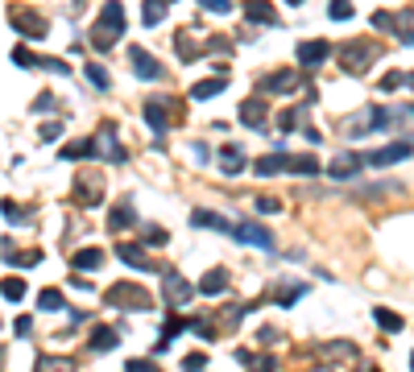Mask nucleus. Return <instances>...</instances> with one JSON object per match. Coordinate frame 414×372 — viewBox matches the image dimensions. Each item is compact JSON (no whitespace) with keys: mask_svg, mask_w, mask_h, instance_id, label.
Wrapping results in <instances>:
<instances>
[{"mask_svg":"<svg viewBox=\"0 0 414 372\" xmlns=\"http://www.w3.org/2000/svg\"><path fill=\"white\" fill-rule=\"evenodd\" d=\"M120 33H124V4L120 0H104L100 4V21L91 25V46L95 50H112Z\"/></svg>","mask_w":414,"mask_h":372,"instance_id":"nucleus-1","label":"nucleus"},{"mask_svg":"<svg viewBox=\"0 0 414 372\" xmlns=\"http://www.w3.org/2000/svg\"><path fill=\"white\" fill-rule=\"evenodd\" d=\"M104 302H108V306H120V311H149V306H153L149 294H145L141 286H133V282L108 286V290H104Z\"/></svg>","mask_w":414,"mask_h":372,"instance_id":"nucleus-2","label":"nucleus"},{"mask_svg":"<svg viewBox=\"0 0 414 372\" xmlns=\"http://www.w3.org/2000/svg\"><path fill=\"white\" fill-rule=\"evenodd\" d=\"M70 195H75L79 207H100V203H104V174H100V170H79Z\"/></svg>","mask_w":414,"mask_h":372,"instance_id":"nucleus-3","label":"nucleus"},{"mask_svg":"<svg viewBox=\"0 0 414 372\" xmlns=\"http://www.w3.org/2000/svg\"><path fill=\"white\" fill-rule=\"evenodd\" d=\"M162 298H166L170 311H178V306H187V302L195 298V286H191L178 269H166V277H162Z\"/></svg>","mask_w":414,"mask_h":372,"instance_id":"nucleus-4","label":"nucleus"},{"mask_svg":"<svg viewBox=\"0 0 414 372\" xmlns=\"http://www.w3.org/2000/svg\"><path fill=\"white\" fill-rule=\"evenodd\" d=\"M373 58H377V46H373V41H348V46L340 50V66L352 70V75H361Z\"/></svg>","mask_w":414,"mask_h":372,"instance_id":"nucleus-5","label":"nucleus"},{"mask_svg":"<svg viewBox=\"0 0 414 372\" xmlns=\"http://www.w3.org/2000/svg\"><path fill=\"white\" fill-rule=\"evenodd\" d=\"M8 21H12V29L17 33H25V37H46V17H37V12H29V8H21V4H12L8 8Z\"/></svg>","mask_w":414,"mask_h":372,"instance_id":"nucleus-6","label":"nucleus"},{"mask_svg":"<svg viewBox=\"0 0 414 372\" xmlns=\"http://www.w3.org/2000/svg\"><path fill=\"white\" fill-rule=\"evenodd\" d=\"M129 66H133V75H137V79H145V83L162 79V62H158L145 46H133V50H129Z\"/></svg>","mask_w":414,"mask_h":372,"instance_id":"nucleus-7","label":"nucleus"},{"mask_svg":"<svg viewBox=\"0 0 414 372\" xmlns=\"http://www.w3.org/2000/svg\"><path fill=\"white\" fill-rule=\"evenodd\" d=\"M228 236L241 240V244H249V248H274V232L261 228V224H232Z\"/></svg>","mask_w":414,"mask_h":372,"instance_id":"nucleus-8","label":"nucleus"},{"mask_svg":"<svg viewBox=\"0 0 414 372\" xmlns=\"http://www.w3.org/2000/svg\"><path fill=\"white\" fill-rule=\"evenodd\" d=\"M95 153L104 157V161H112V166H120L129 153H124V145L116 141V133H112V124H104L100 133H95Z\"/></svg>","mask_w":414,"mask_h":372,"instance_id":"nucleus-9","label":"nucleus"},{"mask_svg":"<svg viewBox=\"0 0 414 372\" xmlns=\"http://www.w3.org/2000/svg\"><path fill=\"white\" fill-rule=\"evenodd\" d=\"M166 104H170V99H166V95H149V99H145V120H149V128H153V133H158V137H162V133H166V128H170V120H174V116H170V108H166Z\"/></svg>","mask_w":414,"mask_h":372,"instance_id":"nucleus-10","label":"nucleus"},{"mask_svg":"<svg viewBox=\"0 0 414 372\" xmlns=\"http://www.w3.org/2000/svg\"><path fill=\"white\" fill-rule=\"evenodd\" d=\"M299 83H303V75H299V70H278V75H265L257 87H261L265 95H286V91H294Z\"/></svg>","mask_w":414,"mask_h":372,"instance_id":"nucleus-11","label":"nucleus"},{"mask_svg":"<svg viewBox=\"0 0 414 372\" xmlns=\"http://www.w3.org/2000/svg\"><path fill=\"white\" fill-rule=\"evenodd\" d=\"M406 157H411V141H394L386 149L365 153V166H394V161H406Z\"/></svg>","mask_w":414,"mask_h":372,"instance_id":"nucleus-12","label":"nucleus"},{"mask_svg":"<svg viewBox=\"0 0 414 372\" xmlns=\"http://www.w3.org/2000/svg\"><path fill=\"white\" fill-rule=\"evenodd\" d=\"M253 170H257L261 178H274V174H286V170H290V157H286V145L278 141V149H274V153H261Z\"/></svg>","mask_w":414,"mask_h":372,"instance_id":"nucleus-13","label":"nucleus"},{"mask_svg":"<svg viewBox=\"0 0 414 372\" xmlns=\"http://www.w3.org/2000/svg\"><path fill=\"white\" fill-rule=\"evenodd\" d=\"M299 66H319L328 54H332V41H323V37H311V41H299Z\"/></svg>","mask_w":414,"mask_h":372,"instance_id":"nucleus-14","label":"nucleus"},{"mask_svg":"<svg viewBox=\"0 0 414 372\" xmlns=\"http://www.w3.org/2000/svg\"><path fill=\"white\" fill-rule=\"evenodd\" d=\"M236 116H241V124H245V128H265V120H270V108H265V104L253 95V99H245V104H241V112H236Z\"/></svg>","mask_w":414,"mask_h":372,"instance_id":"nucleus-15","label":"nucleus"},{"mask_svg":"<svg viewBox=\"0 0 414 372\" xmlns=\"http://www.w3.org/2000/svg\"><path fill=\"white\" fill-rule=\"evenodd\" d=\"M357 170H365V153H336L332 166H328L332 178H352Z\"/></svg>","mask_w":414,"mask_h":372,"instance_id":"nucleus-16","label":"nucleus"},{"mask_svg":"<svg viewBox=\"0 0 414 372\" xmlns=\"http://www.w3.org/2000/svg\"><path fill=\"white\" fill-rule=\"evenodd\" d=\"M133 224H137V207H133V199H120L112 207V215H108V232H124Z\"/></svg>","mask_w":414,"mask_h":372,"instance_id":"nucleus-17","label":"nucleus"},{"mask_svg":"<svg viewBox=\"0 0 414 372\" xmlns=\"http://www.w3.org/2000/svg\"><path fill=\"white\" fill-rule=\"evenodd\" d=\"M58 157H62V161H87V157H95V137H83V141L62 145Z\"/></svg>","mask_w":414,"mask_h":372,"instance_id":"nucleus-18","label":"nucleus"},{"mask_svg":"<svg viewBox=\"0 0 414 372\" xmlns=\"http://www.w3.org/2000/svg\"><path fill=\"white\" fill-rule=\"evenodd\" d=\"M245 17L253 25H278V12H274L270 0H245Z\"/></svg>","mask_w":414,"mask_h":372,"instance_id":"nucleus-19","label":"nucleus"},{"mask_svg":"<svg viewBox=\"0 0 414 372\" xmlns=\"http://www.w3.org/2000/svg\"><path fill=\"white\" fill-rule=\"evenodd\" d=\"M228 290V273L224 269H211L207 277H199V286H195V294H203V298H216V294H224Z\"/></svg>","mask_w":414,"mask_h":372,"instance_id":"nucleus-20","label":"nucleus"},{"mask_svg":"<svg viewBox=\"0 0 414 372\" xmlns=\"http://www.w3.org/2000/svg\"><path fill=\"white\" fill-rule=\"evenodd\" d=\"M116 257H120L124 265H133V269H158V265L145 257V248H141V244H120V248H116Z\"/></svg>","mask_w":414,"mask_h":372,"instance_id":"nucleus-21","label":"nucleus"},{"mask_svg":"<svg viewBox=\"0 0 414 372\" xmlns=\"http://www.w3.org/2000/svg\"><path fill=\"white\" fill-rule=\"evenodd\" d=\"M104 265V248H79L75 257H70V269H79V273H91V269H100Z\"/></svg>","mask_w":414,"mask_h":372,"instance_id":"nucleus-22","label":"nucleus"},{"mask_svg":"<svg viewBox=\"0 0 414 372\" xmlns=\"http://www.w3.org/2000/svg\"><path fill=\"white\" fill-rule=\"evenodd\" d=\"M303 294H307V286H299V282H286V286H274V290H270V298H274L278 306H294Z\"/></svg>","mask_w":414,"mask_h":372,"instance_id":"nucleus-23","label":"nucleus"},{"mask_svg":"<svg viewBox=\"0 0 414 372\" xmlns=\"http://www.w3.org/2000/svg\"><path fill=\"white\" fill-rule=\"evenodd\" d=\"M228 87V75H216V79H203V83H195L191 87V99H211V95H220Z\"/></svg>","mask_w":414,"mask_h":372,"instance_id":"nucleus-24","label":"nucleus"},{"mask_svg":"<svg viewBox=\"0 0 414 372\" xmlns=\"http://www.w3.org/2000/svg\"><path fill=\"white\" fill-rule=\"evenodd\" d=\"M220 166H224V174H241L245 170V149L241 145H224L220 149Z\"/></svg>","mask_w":414,"mask_h":372,"instance_id":"nucleus-25","label":"nucleus"},{"mask_svg":"<svg viewBox=\"0 0 414 372\" xmlns=\"http://www.w3.org/2000/svg\"><path fill=\"white\" fill-rule=\"evenodd\" d=\"M191 224L195 228H216V232H232V219L216 215V211H191Z\"/></svg>","mask_w":414,"mask_h":372,"instance_id":"nucleus-26","label":"nucleus"},{"mask_svg":"<svg viewBox=\"0 0 414 372\" xmlns=\"http://www.w3.org/2000/svg\"><path fill=\"white\" fill-rule=\"evenodd\" d=\"M87 344H91V352H112V348H116V344H120V335H116V331H112V327H95V331H91V340H87Z\"/></svg>","mask_w":414,"mask_h":372,"instance_id":"nucleus-27","label":"nucleus"},{"mask_svg":"<svg viewBox=\"0 0 414 372\" xmlns=\"http://www.w3.org/2000/svg\"><path fill=\"white\" fill-rule=\"evenodd\" d=\"M166 12H170V4H166V0H145V8H141V21L153 29V25H162V21H166Z\"/></svg>","mask_w":414,"mask_h":372,"instance_id":"nucleus-28","label":"nucleus"},{"mask_svg":"<svg viewBox=\"0 0 414 372\" xmlns=\"http://www.w3.org/2000/svg\"><path fill=\"white\" fill-rule=\"evenodd\" d=\"M0 215H4L8 224H29V219H33V207H17L12 199H4V203H0Z\"/></svg>","mask_w":414,"mask_h":372,"instance_id":"nucleus-29","label":"nucleus"},{"mask_svg":"<svg viewBox=\"0 0 414 372\" xmlns=\"http://www.w3.org/2000/svg\"><path fill=\"white\" fill-rule=\"evenodd\" d=\"M290 174H299V178H315V174H319V161H315L311 153H303V157H290Z\"/></svg>","mask_w":414,"mask_h":372,"instance_id":"nucleus-30","label":"nucleus"},{"mask_svg":"<svg viewBox=\"0 0 414 372\" xmlns=\"http://www.w3.org/2000/svg\"><path fill=\"white\" fill-rule=\"evenodd\" d=\"M373 319H377V327L382 331H402L406 323H402V315H394V311H386V306H377L373 311Z\"/></svg>","mask_w":414,"mask_h":372,"instance_id":"nucleus-31","label":"nucleus"},{"mask_svg":"<svg viewBox=\"0 0 414 372\" xmlns=\"http://www.w3.org/2000/svg\"><path fill=\"white\" fill-rule=\"evenodd\" d=\"M174 50H178V58H182V62L199 58V46L191 41V33H178V37H174Z\"/></svg>","mask_w":414,"mask_h":372,"instance_id":"nucleus-32","label":"nucleus"},{"mask_svg":"<svg viewBox=\"0 0 414 372\" xmlns=\"http://www.w3.org/2000/svg\"><path fill=\"white\" fill-rule=\"evenodd\" d=\"M83 70H87V83H91V87H100V91H108V83H112V79H108V70H104L100 62H87Z\"/></svg>","mask_w":414,"mask_h":372,"instance_id":"nucleus-33","label":"nucleus"},{"mask_svg":"<svg viewBox=\"0 0 414 372\" xmlns=\"http://www.w3.org/2000/svg\"><path fill=\"white\" fill-rule=\"evenodd\" d=\"M0 294H4L8 302H21V298H25V282H21V277H4V282H0Z\"/></svg>","mask_w":414,"mask_h":372,"instance_id":"nucleus-34","label":"nucleus"},{"mask_svg":"<svg viewBox=\"0 0 414 372\" xmlns=\"http://www.w3.org/2000/svg\"><path fill=\"white\" fill-rule=\"evenodd\" d=\"M352 12H357L352 0H332V4H328V17H332V21H348Z\"/></svg>","mask_w":414,"mask_h":372,"instance_id":"nucleus-35","label":"nucleus"},{"mask_svg":"<svg viewBox=\"0 0 414 372\" xmlns=\"http://www.w3.org/2000/svg\"><path fill=\"white\" fill-rule=\"evenodd\" d=\"M37 306H41V311H62V294H58V290H41V294H37Z\"/></svg>","mask_w":414,"mask_h":372,"instance_id":"nucleus-36","label":"nucleus"},{"mask_svg":"<svg viewBox=\"0 0 414 372\" xmlns=\"http://www.w3.org/2000/svg\"><path fill=\"white\" fill-rule=\"evenodd\" d=\"M4 257H8L12 265H37V261H41V253H37V248H29V253H12V248H8Z\"/></svg>","mask_w":414,"mask_h":372,"instance_id":"nucleus-37","label":"nucleus"},{"mask_svg":"<svg viewBox=\"0 0 414 372\" xmlns=\"http://www.w3.org/2000/svg\"><path fill=\"white\" fill-rule=\"evenodd\" d=\"M299 120H303V112H299V108H290V112H282V116H278V128H282V133H294V124H299Z\"/></svg>","mask_w":414,"mask_h":372,"instance_id":"nucleus-38","label":"nucleus"},{"mask_svg":"<svg viewBox=\"0 0 414 372\" xmlns=\"http://www.w3.org/2000/svg\"><path fill=\"white\" fill-rule=\"evenodd\" d=\"M166 240H170V232H166V228H145V244H149V248H162Z\"/></svg>","mask_w":414,"mask_h":372,"instance_id":"nucleus-39","label":"nucleus"},{"mask_svg":"<svg viewBox=\"0 0 414 372\" xmlns=\"http://www.w3.org/2000/svg\"><path fill=\"white\" fill-rule=\"evenodd\" d=\"M33 58H37V54H33L29 46H17V50H12V62H17V66H33Z\"/></svg>","mask_w":414,"mask_h":372,"instance_id":"nucleus-40","label":"nucleus"},{"mask_svg":"<svg viewBox=\"0 0 414 372\" xmlns=\"http://www.w3.org/2000/svg\"><path fill=\"white\" fill-rule=\"evenodd\" d=\"M398 87H406V75H402V70H394V75L382 79V91H398Z\"/></svg>","mask_w":414,"mask_h":372,"instance_id":"nucleus-41","label":"nucleus"},{"mask_svg":"<svg viewBox=\"0 0 414 372\" xmlns=\"http://www.w3.org/2000/svg\"><path fill=\"white\" fill-rule=\"evenodd\" d=\"M182 369H191V372L207 369V352H191V356H187V360H182Z\"/></svg>","mask_w":414,"mask_h":372,"instance_id":"nucleus-42","label":"nucleus"},{"mask_svg":"<svg viewBox=\"0 0 414 372\" xmlns=\"http://www.w3.org/2000/svg\"><path fill=\"white\" fill-rule=\"evenodd\" d=\"M58 133H62V124H58V120L41 124V141H46V145H54V141H58Z\"/></svg>","mask_w":414,"mask_h":372,"instance_id":"nucleus-43","label":"nucleus"},{"mask_svg":"<svg viewBox=\"0 0 414 372\" xmlns=\"http://www.w3.org/2000/svg\"><path fill=\"white\" fill-rule=\"evenodd\" d=\"M253 207H257L261 215H274V211H282V203H278V199H253Z\"/></svg>","mask_w":414,"mask_h":372,"instance_id":"nucleus-44","label":"nucleus"},{"mask_svg":"<svg viewBox=\"0 0 414 372\" xmlns=\"http://www.w3.org/2000/svg\"><path fill=\"white\" fill-rule=\"evenodd\" d=\"M33 112H54V95H50V91H41V95H37V104H33Z\"/></svg>","mask_w":414,"mask_h":372,"instance_id":"nucleus-45","label":"nucleus"},{"mask_svg":"<svg viewBox=\"0 0 414 372\" xmlns=\"http://www.w3.org/2000/svg\"><path fill=\"white\" fill-rule=\"evenodd\" d=\"M199 4H203L207 12H228V8H232V0H199Z\"/></svg>","mask_w":414,"mask_h":372,"instance_id":"nucleus-46","label":"nucleus"},{"mask_svg":"<svg viewBox=\"0 0 414 372\" xmlns=\"http://www.w3.org/2000/svg\"><path fill=\"white\" fill-rule=\"evenodd\" d=\"M12 331H17V335H29V331H33V319H29V315H21V319L12 323Z\"/></svg>","mask_w":414,"mask_h":372,"instance_id":"nucleus-47","label":"nucleus"},{"mask_svg":"<svg viewBox=\"0 0 414 372\" xmlns=\"http://www.w3.org/2000/svg\"><path fill=\"white\" fill-rule=\"evenodd\" d=\"M124 369H129V372H158V369H153V360H129Z\"/></svg>","mask_w":414,"mask_h":372,"instance_id":"nucleus-48","label":"nucleus"},{"mask_svg":"<svg viewBox=\"0 0 414 372\" xmlns=\"http://www.w3.org/2000/svg\"><path fill=\"white\" fill-rule=\"evenodd\" d=\"M41 369L54 372V369H70V364H66V360H54V356H41Z\"/></svg>","mask_w":414,"mask_h":372,"instance_id":"nucleus-49","label":"nucleus"},{"mask_svg":"<svg viewBox=\"0 0 414 372\" xmlns=\"http://www.w3.org/2000/svg\"><path fill=\"white\" fill-rule=\"evenodd\" d=\"M191 153H195V161H199V166H203V161H207V157H211V149H207V145H203V141H199V145H195V149H191Z\"/></svg>","mask_w":414,"mask_h":372,"instance_id":"nucleus-50","label":"nucleus"},{"mask_svg":"<svg viewBox=\"0 0 414 372\" xmlns=\"http://www.w3.org/2000/svg\"><path fill=\"white\" fill-rule=\"evenodd\" d=\"M406 87H414V70H411V75H406Z\"/></svg>","mask_w":414,"mask_h":372,"instance_id":"nucleus-51","label":"nucleus"},{"mask_svg":"<svg viewBox=\"0 0 414 372\" xmlns=\"http://www.w3.org/2000/svg\"><path fill=\"white\" fill-rule=\"evenodd\" d=\"M286 4H303V0H286Z\"/></svg>","mask_w":414,"mask_h":372,"instance_id":"nucleus-52","label":"nucleus"},{"mask_svg":"<svg viewBox=\"0 0 414 372\" xmlns=\"http://www.w3.org/2000/svg\"><path fill=\"white\" fill-rule=\"evenodd\" d=\"M411 112H414V108H411Z\"/></svg>","mask_w":414,"mask_h":372,"instance_id":"nucleus-53","label":"nucleus"}]
</instances>
